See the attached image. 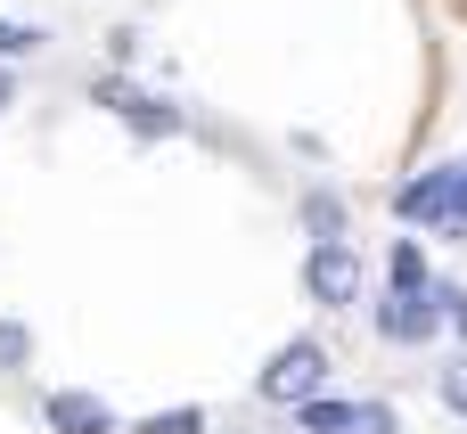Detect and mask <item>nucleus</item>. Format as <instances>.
Instances as JSON below:
<instances>
[{
	"mask_svg": "<svg viewBox=\"0 0 467 434\" xmlns=\"http://www.w3.org/2000/svg\"><path fill=\"white\" fill-rule=\"evenodd\" d=\"M353 418H361V402H345V394H312V402L296 410V427H304V434H345Z\"/></svg>",
	"mask_w": 467,
	"mask_h": 434,
	"instance_id": "1a4fd4ad",
	"label": "nucleus"
},
{
	"mask_svg": "<svg viewBox=\"0 0 467 434\" xmlns=\"http://www.w3.org/2000/svg\"><path fill=\"white\" fill-rule=\"evenodd\" d=\"M49 427L57 434H107V402H90V394H49Z\"/></svg>",
	"mask_w": 467,
	"mask_h": 434,
	"instance_id": "0eeeda50",
	"label": "nucleus"
},
{
	"mask_svg": "<svg viewBox=\"0 0 467 434\" xmlns=\"http://www.w3.org/2000/svg\"><path fill=\"white\" fill-rule=\"evenodd\" d=\"M435 304H443V328L467 345V287H460V279H435Z\"/></svg>",
	"mask_w": 467,
	"mask_h": 434,
	"instance_id": "f8f14e48",
	"label": "nucleus"
},
{
	"mask_svg": "<svg viewBox=\"0 0 467 434\" xmlns=\"http://www.w3.org/2000/svg\"><path fill=\"white\" fill-rule=\"evenodd\" d=\"M345 222H353V205H345V189H328V181H312V189H304V230H312V246H345Z\"/></svg>",
	"mask_w": 467,
	"mask_h": 434,
	"instance_id": "423d86ee",
	"label": "nucleus"
},
{
	"mask_svg": "<svg viewBox=\"0 0 467 434\" xmlns=\"http://www.w3.org/2000/svg\"><path fill=\"white\" fill-rule=\"evenodd\" d=\"M131 434H205V410H156V418H140Z\"/></svg>",
	"mask_w": 467,
	"mask_h": 434,
	"instance_id": "ddd939ff",
	"label": "nucleus"
},
{
	"mask_svg": "<svg viewBox=\"0 0 467 434\" xmlns=\"http://www.w3.org/2000/svg\"><path fill=\"white\" fill-rule=\"evenodd\" d=\"M25 353H33V345H25V328H16V320H0V377H8V369H25Z\"/></svg>",
	"mask_w": 467,
	"mask_h": 434,
	"instance_id": "2eb2a0df",
	"label": "nucleus"
},
{
	"mask_svg": "<svg viewBox=\"0 0 467 434\" xmlns=\"http://www.w3.org/2000/svg\"><path fill=\"white\" fill-rule=\"evenodd\" d=\"M369 328H378V345L419 353V345H435V336H443V304H435V287H427V295L386 287V295H378V312H369Z\"/></svg>",
	"mask_w": 467,
	"mask_h": 434,
	"instance_id": "7ed1b4c3",
	"label": "nucleus"
},
{
	"mask_svg": "<svg viewBox=\"0 0 467 434\" xmlns=\"http://www.w3.org/2000/svg\"><path fill=\"white\" fill-rule=\"evenodd\" d=\"M304 295H312L320 312L361 304V254H353V246H312V254H304Z\"/></svg>",
	"mask_w": 467,
	"mask_h": 434,
	"instance_id": "39448f33",
	"label": "nucleus"
},
{
	"mask_svg": "<svg viewBox=\"0 0 467 434\" xmlns=\"http://www.w3.org/2000/svg\"><path fill=\"white\" fill-rule=\"evenodd\" d=\"M435 402H443L451 418H467V353H451V361L435 369Z\"/></svg>",
	"mask_w": 467,
	"mask_h": 434,
	"instance_id": "9b49d317",
	"label": "nucleus"
},
{
	"mask_svg": "<svg viewBox=\"0 0 467 434\" xmlns=\"http://www.w3.org/2000/svg\"><path fill=\"white\" fill-rule=\"evenodd\" d=\"M345 434H402V410H394V402H361V418Z\"/></svg>",
	"mask_w": 467,
	"mask_h": 434,
	"instance_id": "4468645a",
	"label": "nucleus"
},
{
	"mask_svg": "<svg viewBox=\"0 0 467 434\" xmlns=\"http://www.w3.org/2000/svg\"><path fill=\"white\" fill-rule=\"evenodd\" d=\"M0 107H16V74L8 66H0Z\"/></svg>",
	"mask_w": 467,
	"mask_h": 434,
	"instance_id": "dca6fc26",
	"label": "nucleus"
},
{
	"mask_svg": "<svg viewBox=\"0 0 467 434\" xmlns=\"http://www.w3.org/2000/svg\"><path fill=\"white\" fill-rule=\"evenodd\" d=\"M41 41H49L41 25H25V16H0V66H25Z\"/></svg>",
	"mask_w": 467,
	"mask_h": 434,
	"instance_id": "9d476101",
	"label": "nucleus"
},
{
	"mask_svg": "<svg viewBox=\"0 0 467 434\" xmlns=\"http://www.w3.org/2000/svg\"><path fill=\"white\" fill-rule=\"evenodd\" d=\"M386 287H410V295H427V287H435V271H427V246H419V238H394V246H386Z\"/></svg>",
	"mask_w": 467,
	"mask_h": 434,
	"instance_id": "6e6552de",
	"label": "nucleus"
},
{
	"mask_svg": "<svg viewBox=\"0 0 467 434\" xmlns=\"http://www.w3.org/2000/svg\"><path fill=\"white\" fill-rule=\"evenodd\" d=\"M99 98H107L140 140H181V131H189V115H181L172 98H156V90H140V82H123V74H107V82H99Z\"/></svg>",
	"mask_w": 467,
	"mask_h": 434,
	"instance_id": "20e7f679",
	"label": "nucleus"
},
{
	"mask_svg": "<svg viewBox=\"0 0 467 434\" xmlns=\"http://www.w3.org/2000/svg\"><path fill=\"white\" fill-rule=\"evenodd\" d=\"M394 222H419V230H467V164H435L419 181L394 189Z\"/></svg>",
	"mask_w": 467,
	"mask_h": 434,
	"instance_id": "f03ea898",
	"label": "nucleus"
},
{
	"mask_svg": "<svg viewBox=\"0 0 467 434\" xmlns=\"http://www.w3.org/2000/svg\"><path fill=\"white\" fill-rule=\"evenodd\" d=\"M254 394H263V402H279V410H304L312 394H328V345H320V336H287V345L263 361Z\"/></svg>",
	"mask_w": 467,
	"mask_h": 434,
	"instance_id": "f257e3e1",
	"label": "nucleus"
}]
</instances>
